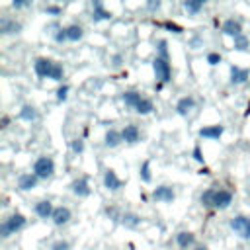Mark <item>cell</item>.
<instances>
[{
  "label": "cell",
  "mask_w": 250,
  "mask_h": 250,
  "mask_svg": "<svg viewBox=\"0 0 250 250\" xmlns=\"http://www.w3.org/2000/svg\"><path fill=\"white\" fill-rule=\"evenodd\" d=\"M193 158H195L197 162H203V156H201V148H199V146L193 148Z\"/></svg>",
  "instance_id": "obj_40"
},
{
  "label": "cell",
  "mask_w": 250,
  "mask_h": 250,
  "mask_svg": "<svg viewBox=\"0 0 250 250\" xmlns=\"http://www.w3.org/2000/svg\"><path fill=\"white\" fill-rule=\"evenodd\" d=\"M221 135H223V125H209L199 129V137H205V139H219Z\"/></svg>",
  "instance_id": "obj_18"
},
{
  "label": "cell",
  "mask_w": 250,
  "mask_h": 250,
  "mask_svg": "<svg viewBox=\"0 0 250 250\" xmlns=\"http://www.w3.org/2000/svg\"><path fill=\"white\" fill-rule=\"evenodd\" d=\"M197 250H205V248H197Z\"/></svg>",
  "instance_id": "obj_43"
},
{
  "label": "cell",
  "mask_w": 250,
  "mask_h": 250,
  "mask_svg": "<svg viewBox=\"0 0 250 250\" xmlns=\"http://www.w3.org/2000/svg\"><path fill=\"white\" fill-rule=\"evenodd\" d=\"M232 203V193L229 189H217L215 191V199H213V207L217 209H227Z\"/></svg>",
  "instance_id": "obj_6"
},
{
  "label": "cell",
  "mask_w": 250,
  "mask_h": 250,
  "mask_svg": "<svg viewBox=\"0 0 250 250\" xmlns=\"http://www.w3.org/2000/svg\"><path fill=\"white\" fill-rule=\"evenodd\" d=\"M121 219H123V225H125V227H131V229H133V227H137V225L141 223V217H139V215H135V213H125Z\"/></svg>",
  "instance_id": "obj_27"
},
{
  "label": "cell",
  "mask_w": 250,
  "mask_h": 250,
  "mask_svg": "<svg viewBox=\"0 0 250 250\" xmlns=\"http://www.w3.org/2000/svg\"><path fill=\"white\" fill-rule=\"evenodd\" d=\"M66 94H68V86H61V88L57 90V100H59V102H64V100H66Z\"/></svg>",
  "instance_id": "obj_35"
},
{
  "label": "cell",
  "mask_w": 250,
  "mask_h": 250,
  "mask_svg": "<svg viewBox=\"0 0 250 250\" xmlns=\"http://www.w3.org/2000/svg\"><path fill=\"white\" fill-rule=\"evenodd\" d=\"M82 35H84V31H82L80 25L72 23V25L66 27V39H68V41H78V39H82Z\"/></svg>",
  "instance_id": "obj_23"
},
{
  "label": "cell",
  "mask_w": 250,
  "mask_h": 250,
  "mask_svg": "<svg viewBox=\"0 0 250 250\" xmlns=\"http://www.w3.org/2000/svg\"><path fill=\"white\" fill-rule=\"evenodd\" d=\"M70 246H68V242L66 240H57L53 246H51V250H68Z\"/></svg>",
  "instance_id": "obj_36"
},
{
  "label": "cell",
  "mask_w": 250,
  "mask_h": 250,
  "mask_svg": "<svg viewBox=\"0 0 250 250\" xmlns=\"http://www.w3.org/2000/svg\"><path fill=\"white\" fill-rule=\"evenodd\" d=\"M37 176L35 174H21L20 178H18V188L20 189H23V191H29V189H33L35 186H37Z\"/></svg>",
  "instance_id": "obj_10"
},
{
  "label": "cell",
  "mask_w": 250,
  "mask_h": 250,
  "mask_svg": "<svg viewBox=\"0 0 250 250\" xmlns=\"http://www.w3.org/2000/svg\"><path fill=\"white\" fill-rule=\"evenodd\" d=\"M121 135H123V141L125 143H137L139 139H141V131H139V127L137 125H125L123 127V131H121Z\"/></svg>",
  "instance_id": "obj_12"
},
{
  "label": "cell",
  "mask_w": 250,
  "mask_h": 250,
  "mask_svg": "<svg viewBox=\"0 0 250 250\" xmlns=\"http://www.w3.org/2000/svg\"><path fill=\"white\" fill-rule=\"evenodd\" d=\"M53 172H55V162H53V158H49V156H39V158L35 160V164H33V174H35L37 178L47 180V178L53 176Z\"/></svg>",
  "instance_id": "obj_2"
},
{
  "label": "cell",
  "mask_w": 250,
  "mask_h": 250,
  "mask_svg": "<svg viewBox=\"0 0 250 250\" xmlns=\"http://www.w3.org/2000/svg\"><path fill=\"white\" fill-rule=\"evenodd\" d=\"M53 211H55V207H53V203L47 201V199L35 203V213H37L41 219H51V217H53Z\"/></svg>",
  "instance_id": "obj_14"
},
{
  "label": "cell",
  "mask_w": 250,
  "mask_h": 250,
  "mask_svg": "<svg viewBox=\"0 0 250 250\" xmlns=\"http://www.w3.org/2000/svg\"><path fill=\"white\" fill-rule=\"evenodd\" d=\"M230 229L240 236V238H250V217L244 215H236L230 219Z\"/></svg>",
  "instance_id": "obj_3"
},
{
  "label": "cell",
  "mask_w": 250,
  "mask_h": 250,
  "mask_svg": "<svg viewBox=\"0 0 250 250\" xmlns=\"http://www.w3.org/2000/svg\"><path fill=\"white\" fill-rule=\"evenodd\" d=\"M55 41H57V43H62V41H66V27H61V29L55 33Z\"/></svg>",
  "instance_id": "obj_34"
},
{
  "label": "cell",
  "mask_w": 250,
  "mask_h": 250,
  "mask_svg": "<svg viewBox=\"0 0 250 250\" xmlns=\"http://www.w3.org/2000/svg\"><path fill=\"white\" fill-rule=\"evenodd\" d=\"M92 6H94V12H92V21H104V20H109V18H111V12H107L100 0H96Z\"/></svg>",
  "instance_id": "obj_11"
},
{
  "label": "cell",
  "mask_w": 250,
  "mask_h": 250,
  "mask_svg": "<svg viewBox=\"0 0 250 250\" xmlns=\"http://www.w3.org/2000/svg\"><path fill=\"white\" fill-rule=\"evenodd\" d=\"M207 62L209 64H219L221 62V55L219 53H209L207 55Z\"/></svg>",
  "instance_id": "obj_37"
},
{
  "label": "cell",
  "mask_w": 250,
  "mask_h": 250,
  "mask_svg": "<svg viewBox=\"0 0 250 250\" xmlns=\"http://www.w3.org/2000/svg\"><path fill=\"white\" fill-rule=\"evenodd\" d=\"M25 217L21 215V213H14V215H10L2 225H0V234H2V238H8L10 234H16L18 230H21L23 227H25Z\"/></svg>",
  "instance_id": "obj_1"
},
{
  "label": "cell",
  "mask_w": 250,
  "mask_h": 250,
  "mask_svg": "<svg viewBox=\"0 0 250 250\" xmlns=\"http://www.w3.org/2000/svg\"><path fill=\"white\" fill-rule=\"evenodd\" d=\"M152 68H154V74H156V78H158L160 82H168V80H170L172 68H170V62H168L166 59L156 57V59L152 61Z\"/></svg>",
  "instance_id": "obj_4"
},
{
  "label": "cell",
  "mask_w": 250,
  "mask_h": 250,
  "mask_svg": "<svg viewBox=\"0 0 250 250\" xmlns=\"http://www.w3.org/2000/svg\"><path fill=\"white\" fill-rule=\"evenodd\" d=\"M51 219H53V223H55V225H59V227H61V225L68 223V219H70V209H68V207H62V205H61V207H55V211H53V217H51Z\"/></svg>",
  "instance_id": "obj_15"
},
{
  "label": "cell",
  "mask_w": 250,
  "mask_h": 250,
  "mask_svg": "<svg viewBox=\"0 0 250 250\" xmlns=\"http://www.w3.org/2000/svg\"><path fill=\"white\" fill-rule=\"evenodd\" d=\"M20 117H21L23 121H33V119L37 117L35 107H31V105H23V107H21V111H20Z\"/></svg>",
  "instance_id": "obj_26"
},
{
  "label": "cell",
  "mask_w": 250,
  "mask_h": 250,
  "mask_svg": "<svg viewBox=\"0 0 250 250\" xmlns=\"http://www.w3.org/2000/svg\"><path fill=\"white\" fill-rule=\"evenodd\" d=\"M53 61L51 59H37L35 61V64H33V68H35V74L39 76V78H49V74H51V70H53Z\"/></svg>",
  "instance_id": "obj_5"
},
{
  "label": "cell",
  "mask_w": 250,
  "mask_h": 250,
  "mask_svg": "<svg viewBox=\"0 0 250 250\" xmlns=\"http://www.w3.org/2000/svg\"><path fill=\"white\" fill-rule=\"evenodd\" d=\"M70 189H72V193H76L78 197H86V195H90V186H88V180H86V178H78V180H74V182L70 184Z\"/></svg>",
  "instance_id": "obj_9"
},
{
  "label": "cell",
  "mask_w": 250,
  "mask_h": 250,
  "mask_svg": "<svg viewBox=\"0 0 250 250\" xmlns=\"http://www.w3.org/2000/svg\"><path fill=\"white\" fill-rule=\"evenodd\" d=\"M193 105H195L193 98H191V96H186V98H180V100H178V104H176V111H178L180 115H188L189 109H193Z\"/></svg>",
  "instance_id": "obj_17"
},
{
  "label": "cell",
  "mask_w": 250,
  "mask_h": 250,
  "mask_svg": "<svg viewBox=\"0 0 250 250\" xmlns=\"http://www.w3.org/2000/svg\"><path fill=\"white\" fill-rule=\"evenodd\" d=\"M12 6L14 8H25V6H29V2H12Z\"/></svg>",
  "instance_id": "obj_42"
},
{
  "label": "cell",
  "mask_w": 250,
  "mask_h": 250,
  "mask_svg": "<svg viewBox=\"0 0 250 250\" xmlns=\"http://www.w3.org/2000/svg\"><path fill=\"white\" fill-rule=\"evenodd\" d=\"M141 100H143V98H141V94H139V92H135V90H129V92H125V94H123V102H125V105H127V107H133V109H135V107H137V104H139Z\"/></svg>",
  "instance_id": "obj_21"
},
{
  "label": "cell",
  "mask_w": 250,
  "mask_h": 250,
  "mask_svg": "<svg viewBox=\"0 0 250 250\" xmlns=\"http://www.w3.org/2000/svg\"><path fill=\"white\" fill-rule=\"evenodd\" d=\"M152 109H154V105H152V102H150L148 98H143V100L137 104V107H135V111L141 113V115H146V113H150Z\"/></svg>",
  "instance_id": "obj_24"
},
{
  "label": "cell",
  "mask_w": 250,
  "mask_h": 250,
  "mask_svg": "<svg viewBox=\"0 0 250 250\" xmlns=\"http://www.w3.org/2000/svg\"><path fill=\"white\" fill-rule=\"evenodd\" d=\"M70 146H72L74 152H82V150H84V143H82V139H74Z\"/></svg>",
  "instance_id": "obj_38"
},
{
  "label": "cell",
  "mask_w": 250,
  "mask_h": 250,
  "mask_svg": "<svg viewBox=\"0 0 250 250\" xmlns=\"http://www.w3.org/2000/svg\"><path fill=\"white\" fill-rule=\"evenodd\" d=\"M141 180L143 182H150V162L145 160L143 166H141Z\"/></svg>",
  "instance_id": "obj_31"
},
{
  "label": "cell",
  "mask_w": 250,
  "mask_h": 250,
  "mask_svg": "<svg viewBox=\"0 0 250 250\" xmlns=\"http://www.w3.org/2000/svg\"><path fill=\"white\" fill-rule=\"evenodd\" d=\"M193 234L191 232H188V230H182V232H178L176 234V242H178V246L180 248H188V246H191L193 244Z\"/></svg>",
  "instance_id": "obj_22"
},
{
  "label": "cell",
  "mask_w": 250,
  "mask_h": 250,
  "mask_svg": "<svg viewBox=\"0 0 250 250\" xmlns=\"http://www.w3.org/2000/svg\"><path fill=\"white\" fill-rule=\"evenodd\" d=\"M184 8H186L189 14H197V12L203 8V2H201V0H186V2H184Z\"/></svg>",
  "instance_id": "obj_25"
},
{
  "label": "cell",
  "mask_w": 250,
  "mask_h": 250,
  "mask_svg": "<svg viewBox=\"0 0 250 250\" xmlns=\"http://www.w3.org/2000/svg\"><path fill=\"white\" fill-rule=\"evenodd\" d=\"M152 197L156 201H172L174 199V189L170 186H158L154 191H152Z\"/></svg>",
  "instance_id": "obj_13"
},
{
  "label": "cell",
  "mask_w": 250,
  "mask_h": 250,
  "mask_svg": "<svg viewBox=\"0 0 250 250\" xmlns=\"http://www.w3.org/2000/svg\"><path fill=\"white\" fill-rule=\"evenodd\" d=\"M146 6H148V10H158V8H160V2H158V0H156V2H148Z\"/></svg>",
  "instance_id": "obj_41"
},
{
  "label": "cell",
  "mask_w": 250,
  "mask_h": 250,
  "mask_svg": "<svg viewBox=\"0 0 250 250\" xmlns=\"http://www.w3.org/2000/svg\"><path fill=\"white\" fill-rule=\"evenodd\" d=\"M248 68H240V66H230V82L232 84H242L248 80Z\"/></svg>",
  "instance_id": "obj_16"
},
{
  "label": "cell",
  "mask_w": 250,
  "mask_h": 250,
  "mask_svg": "<svg viewBox=\"0 0 250 250\" xmlns=\"http://www.w3.org/2000/svg\"><path fill=\"white\" fill-rule=\"evenodd\" d=\"M215 191H217V189H213V188L205 189V191L201 193V203L207 205V207H211V205H213V199H215Z\"/></svg>",
  "instance_id": "obj_28"
},
{
  "label": "cell",
  "mask_w": 250,
  "mask_h": 250,
  "mask_svg": "<svg viewBox=\"0 0 250 250\" xmlns=\"http://www.w3.org/2000/svg\"><path fill=\"white\" fill-rule=\"evenodd\" d=\"M121 141H123V135H121L119 131H115V129H109V131L105 133V137H104V143H105V146H109V148L117 146Z\"/></svg>",
  "instance_id": "obj_20"
},
{
  "label": "cell",
  "mask_w": 250,
  "mask_h": 250,
  "mask_svg": "<svg viewBox=\"0 0 250 250\" xmlns=\"http://www.w3.org/2000/svg\"><path fill=\"white\" fill-rule=\"evenodd\" d=\"M20 29H21V23H18V21H14V20L4 18V20L0 21V31H2L4 35H8V33H18Z\"/></svg>",
  "instance_id": "obj_19"
},
{
  "label": "cell",
  "mask_w": 250,
  "mask_h": 250,
  "mask_svg": "<svg viewBox=\"0 0 250 250\" xmlns=\"http://www.w3.org/2000/svg\"><path fill=\"white\" fill-rule=\"evenodd\" d=\"M164 25H166L168 29H174L176 33H182V27H180V25H176V23H172V21H166Z\"/></svg>",
  "instance_id": "obj_39"
},
{
  "label": "cell",
  "mask_w": 250,
  "mask_h": 250,
  "mask_svg": "<svg viewBox=\"0 0 250 250\" xmlns=\"http://www.w3.org/2000/svg\"><path fill=\"white\" fill-rule=\"evenodd\" d=\"M158 57L168 61V49H166V41H164V39L158 41Z\"/></svg>",
  "instance_id": "obj_32"
},
{
  "label": "cell",
  "mask_w": 250,
  "mask_h": 250,
  "mask_svg": "<svg viewBox=\"0 0 250 250\" xmlns=\"http://www.w3.org/2000/svg\"><path fill=\"white\" fill-rule=\"evenodd\" d=\"M104 186H105L109 191H117V189L123 186V182L117 178V174H115L113 170H105V172H104Z\"/></svg>",
  "instance_id": "obj_8"
},
{
  "label": "cell",
  "mask_w": 250,
  "mask_h": 250,
  "mask_svg": "<svg viewBox=\"0 0 250 250\" xmlns=\"http://www.w3.org/2000/svg\"><path fill=\"white\" fill-rule=\"evenodd\" d=\"M234 49H236V51H246V49H248V39H246L244 35L234 37Z\"/></svg>",
  "instance_id": "obj_30"
},
{
  "label": "cell",
  "mask_w": 250,
  "mask_h": 250,
  "mask_svg": "<svg viewBox=\"0 0 250 250\" xmlns=\"http://www.w3.org/2000/svg\"><path fill=\"white\" fill-rule=\"evenodd\" d=\"M49 78H51V80H62V64H61V62H55V64H53V70H51Z\"/></svg>",
  "instance_id": "obj_29"
},
{
  "label": "cell",
  "mask_w": 250,
  "mask_h": 250,
  "mask_svg": "<svg viewBox=\"0 0 250 250\" xmlns=\"http://www.w3.org/2000/svg\"><path fill=\"white\" fill-rule=\"evenodd\" d=\"M45 12L51 14V16H61L62 14V8L61 6H55V4H49V6H45Z\"/></svg>",
  "instance_id": "obj_33"
},
{
  "label": "cell",
  "mask_w": 250,
  "mask_h": 250,
  "mask_svg": "<svg viewBox=\"0 0 250 250\" xmlns=\"http://www.w3.org/2000/svg\"><path fill=\"white\" fill-rule=\"evenodd\" d=\"M221 31H223L225 35L238 37V35H242V25H240V21H238V20H227V21H223Z\"/></svg>",
  "instance_id": "obj_7"
}]
</instances>
